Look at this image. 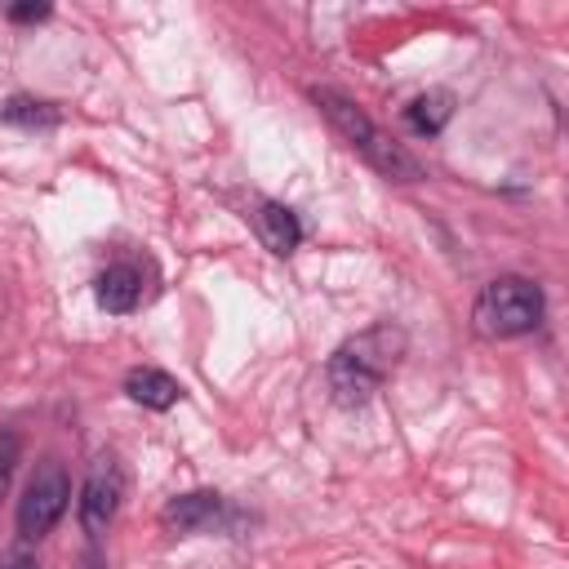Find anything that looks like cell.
<instances>
[{
  "label": "cell",
  "mask_w": 569,
  "mask_h": 569,
  "mask_svg": "<svg viewBox=\"0 0 569 569\" xmlns=\"http://www.w3.org/2000/svg\"><path fill=\"white\" fill-rule=\"evenodd\" d=\"M93 293H98V307L111 311V316H124L142 302L147 293V280H142V267L138 262H116L107 267L98 280H93Z\"/></svg>",
  "instance_id": "52a82bcc"
},
{
  "label": "cell",
  "mask_w": 569,
  "mask_h": 569,
  "mask_svg": "<svg viewBox=\"0 0 569 569\" xmlns=\"http://www.w3.org/2000/svg\"><path fill=\"white\" fill-rule=\"evenodd\" d=\"M405 351H409V333H405L400 325H391V320H378V325L351 333V338L329 356V369H325L333 400L347 405V409L365 405V400L396 373V365L405 360Z\"/></svg>",
  "instance_id": "6da1fadb"
},
{
  "label": "cell",
  "mask_w": 569,
  "mask_h": 569,
  "mask_svg": "<svg viewBox=\"0 0 569 569\" xmlns=\"http://www.w3.org/2000/svg\"><path fill=\"white\" fill-rule=\"evenodd\" d=\"M0 569H40V565H36V556H31V551L13 547V551H4V556H0Z\"/></svg>",
  "instance_id": "4fadbf2b"
},
{
  "label": "cell",
  "mask_w": 569,
  "mask_h": 569,
  "mask_svg": "<svg viewBox=\"0 0 569 569\" xmlns=\"http://www.w3.org/2000/svg\"><path fill=\"white\" fill-rule=\"evenodd\" d=\"M76 569H107V556L98 551V542H89L84 551H80V565Z\"/></svg>",
  "instance_id": "9a60e30c"
},
{
  "label": "cell",
  "mask_w": 569,
  "mask_h": 569,
  "mask_svg": "<svg viewBox=\"0 0 569 569\" xmlns=\"http://www.w3.org/2000/svg\"><path fill=\"white\" fill-rule=\"evenodd\" d=\"M542 311H547V298H542V284L529 280V276H493L480 298H476V329L485 338H520V333H533L542 325Z\"/></svg>",
  "instance_id": "3957f363"
},
{
  "label": "cell",
  "mask_w": 569,
  "mask_h": 569,
  "mask_svg": "<svg viewBox=\"0 0 569 569\" xmlns=\"http://www.w3.org/2000/svg\"><path fill=\"white\" fill-rule=\"evenodd\" d=\"M9 18L13 22H40V18H49V4H13Z\"/></svg>",
  "instance_id": "5bb4252c"
},
{
  "label": "cell",
  "mask_w": 569,
  "mask_h": 569,
  "mask_svg": "<svg viewBox=\"0 0 569 569\" xmlns=\"http://www.w3.org/2000/svg\"><path fill=\"white\" fill-rule=\"evenodd\" d=\"M449 116H453V93H445V89H427V93H418L409 107H405V120H409V129L413 133H440L445 124H449Z\"/></svg>",
  "instance_id": "30bf717a"
},
{
  "label": "cell",
  "mask_w": 569,
  "mask_h": 569,
  "mask_svg": "<svg viewBox=\"0 0 569 569\" xmlns=\"http://www.w3.org/2000/svg\"><path fill=\"white\" fill-rule=\"evenodd\" d=\"M71 502V476L58 458H40L22 498H18V538L22 542H40L44 533H53V525L67 516Z\"/></svg>",
  "instance_id": "277c9868"
},
{
  "label": "cell",
  "mask_w": 569,
  "mask_h": 569,
  "mask_svg": "<svg viewBox=\"0 0 569 569\" xmlns=\"http://www.w3.org/2000/svg\"><path fill=\"white\" fill-rule=\"evenodd\" d=\"M311 102H316L320 116L347 138V147H351L365 164H373L382 178H391V182H418V178H422V164H418L382 124H373L369 111H365L356 98H347L342 89L320 84V89H311Z\"/></svg>",
  "instance_id": "7a4b0ae2"
},
{
  "label": "cell",
  "mask_w": 569,
  "mask_h": 569,
  "mask_svg": "<svg viewBox=\"0 0 569 569\" xmlns=\"http://www.w3.org/2000/svg\"><path fill=\"white\" fill-rule=\"evenodd\" d=\"M18 458H22V436L13 427H0V498L9 493V480L18 471Z\"/></svg>",
  "instance_id": "7c38bea8"
},
{
  "label": "cell",
  "mask_w": 569,
  "mask_h": 569,
  "mask_svg": "<svg viewBox=\"0 0 569 569\" xmlns=\"http://www.w3.org/2000/svg\"><path fill=\"white\" fill-rule=\"evenodd\" d=\"M253 231H258L262 249H271L276 258L293 253V249L302 244V222H298V213H293L289 204H280V200H262V204L253 209Z\"/></svg>",
  "instance_id": "ba28073f"
},
{
  "label": "cell",
  "mask_w": 569,
  "mask_h": 569,
  "mask_svg": "<svg viewBox=\"0 0 569 569\" xmlns=\"http://www.w3.org/2000/svg\"><path fill=\"white\" fill-rule=\"evenodd\" d=\"M120 498H124V471L116 462V453H98L89 462V476H84V489H80V529L93 538H102L120 511Z\"/></svg>",
  "instance_id": "5b68a950"
},
{
  "label": "cell",
  "mask_w": 569,
  "mask_h": 569,
  "mask_svg": "<svg viewBox=\"0 0 569 569\" xmlns=\"http://www.w3.org/2000/svg\"><path fill=\"white\" fill-rule=\"evenodd\" d=\"M0 120H4V124H18V129H49V124H58L62 116H58V107L44 102V98L13 93V98L0 102Z\"/></svg>",
  "instance_id": "8fae6325"
},
{
  "label": "cell",
  "mask_w": 569,
  "mask_h": 569,
  "mask_svg": "<svg viewBox=\"0 0 569 569\" xmlns=\"http://www.w3.org/2000/svg\"><path fill=\"white\" fill-rule=\"evenodd\" d=\"M218 516H222V498L213 489H191V493H178L164 502L160 525L169 533H200V529L218 525Z\"/></svg>",
  "instance_id": "8992f818"
},
{
  "label": "cell",
  "mask_w": 569,
  "mask_h": 569,
  "mask_svg": "<svg viewBox=\"0 0 569 569\" xmlns=\"http://www.w3.org/2000/svg\"><path fill=\"white\" fill-rule=\"evenodd\" d=\"M124 396L133 405H142V409H169V405H178L182 387H178L173 373H164L156 365H138V369L124 373Z\"/></svg>",
  "instance_id": "9c48e42d"
}]
</instances>
